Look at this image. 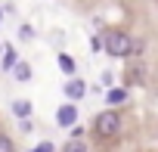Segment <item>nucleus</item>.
<instances>
[{"label":"nucleus","mask_w":158,"mask_h":152,"mask_svg":"<svg viewBox=\"0 0 158 152\" xmlns=\"http://www.w3.org/2000/svg\"><path fill=\"white\" fill-rule=\"evenodd\" d=\"M0 53H3V44H0Z\"/></svg>","instance_id":"dca6fc26"},{"label":"nucleus","mask_w":158,"mask_h":152,"mask_svg":"<svg viewBox=\"0 0 158 152\" xmlns=\"http://www.w3.org/2000/svg\"><path fill=\"white\" fill-rule=\"evenodd\" d=\"M130 34L127 31H121V28H109V31H102V37H99V44L106 47V53L109 56H115V59H124V56H130Z\"/></svg>","instance_id":"f257e3e1"},{"label":"nucleus","mask_w":158,"mask_h":152,"mask_svg":"<svg viewBox=\"0 0 158 152\" xmlns=\"http://www.w3.org/2000/svg\"><path fill=\"white\" fill-rule=\"evenodd\" d=\"M0 152H16V143H13V137L0 133Z\"/></svg>","instance_id":"f8f14e48"},{"label":"nucleus","mask_w":158,"mask_h":152,"mask_svg":"<svg viewBox=\"0 0 158 152\" xmlns=\"http://www.w3.org/2000/svg\"><path fill=\"white\" fill-rule=\"evenodd\" d=\"M118 130H121V115H118L115 109L96 115V121H93V133H96L99 140H109V137H115Z\"/></svg>","instance_id":"f03ea898"},{"label":"nucleus","mask_w":158,"mask_h":152,"mask_svg":"<svg viewBox=\"0 0 158 152\" xmlns=\"http://www.w3.org/2000/svg\"><path fill=\"white\" fill-rule=\"evenodd\" d=\"M13 74H16V81H22V84H25V81H31V78H34V68H31L28 62H16V65H13Z\"/></svg>","instance_id":"0eeeda50"},{"label":"nucleus","mask_w":158,"mask_h":152,"mask_svg":"<svg viewBox=\"0 0 158 152\" xmlns=\"http://www.w3.org/2000/svg\"><path fill=\"white\" fill-rule=\"evenodd\" d=\"M56 124H59V127H71V124H77V109H74V103H65V106L56 109Z\"/></svg>","instance_id":"7ed1b4c3"},{"label":"nucleus","mask_w":158,"mask_h":152,"mask_svg":"<svg viewBox=\"0 0 158 152\" xmlns=\"http://www.w3.org/2000/svg\"><path fill=\"white\" fill-rule=\"evenodd\" d=\"M0 22H3V10H0Z\"/></svg>","instance_id":"2eb2a0df"},{"label":"nucleus","mask_w":158,"mask_h":152,"mask_svg":"<svg viewBox=\"0 0 158 152\" xmlns=\"http://www.w3.org/2000/svg\"><path fill=\"white\" fill-rule=\"evenodd\" d=\"M19 62V53H16V47H3V53H0V65H3V71H13V65Z\"/></svg>","instance_id":"39448f33"},{"label":"nucleus","mask_w":158,"mask_h":152,"mask_svg":"<svg viewBox=\"0 0 158 152\" xmlns=\"http://www.w3.org/2000/svg\"><path fill=\"white\" fill-rule=\"evenodd\" d=\"M143 74H146V71H143L139 65H133V68H127V84H143V81H146Z\"/></svg>","instance_id":"1a4fd4ad"},{"label":"nucleus","mask_w":158,"mask_h":152,"mask_svg":"<svg viewBox=\"0 0 158 152\" xmlns=\"http://www.w3.org/2000/svg\"><path fill=\"white\" fill-rule=\"evenodd\" d=\"M59 68H62L65 74H74V59L65 56V53H59Z\"/></svg>","instance_id":"9b49d317"},{"label":"nucleus","mask_w":158,"mask_h":152,"mask_svg":"<svg viewBox=\"0 0 158 152\" xmlns=\"http://www.w3.org/2000/svg\"><path fill=\"white\" fill-rule=\"evenodd\" d=\"M106 103H109V106L127 103V90H124V87H109V90H106Z\"/></svg>","instance_id":"423d86ee"},{"label":"nucleus","mask_w":158,"mask_h":152,"mask_svg":"<svg viewBox=\"0 0 158 152\" xmlns=\"http://www.w3.org/2000/svg\"><path fill=\"white\" fill-rule=\"evenodd\" d=\"M31 152H56V146H53V143H40V146H34Z\"/></svg>","instance_id":"4468645a"},{"label":"nucleus","mask_w":158,"mask_h":152,"mask_svg":"<svg viewBox=\"0 0 158 152\" xmlns=\"http://www.w3.org/2000/svg\"><path fill=\"white\" fill-rule=\"evenodd\" d=\"M19 37H22V40H31V37H34V28H31V25H22V28H19Z\"/></svg>","instance_id":"ddd939ff"},{"label":"nucleus","mask_w":158,"mask_h":152,"mask_svg":"<svg viewBox=\"0 0 158 152\" xmlns=\"http://www.w3.org/2000/svg\"><path fill=\"white\" fill-rule=\"evenodd\" d=\"M31 112H34V109H31V99H16V103H13V115H16L19 121H22V118H31Z\"/></svg>","instance_id":"6e6552de"},{"label":"nucleus","mask_w":158,"mask_h":152,"mask_svg":"<svg viewBox=\"0 0 158 152\" xmlns=\"http://www.w3.org/2000/svg\"><path fill=\"white\" fill-rule=\"evenodd\" d=\"M65 96H68L71 103H74V99H84V96H87V84H84L81 78H71V81L65 84Z\"/></svg>","instance_id":"20e7f679"},{"label":"nucleus","mask_w":158,"mask_h":152,"mask_svg":"<svg viewBox=\"0 0 158 152\" xmlns=\"http://www.w3.org/2000/svg\"><path fill=\"white\" fill-rule=\"evenodd\" d=\"M62 152H90V146H87L84 140H68Z\"/></svg>","instance_id":"9d476101"}]
</instances>
